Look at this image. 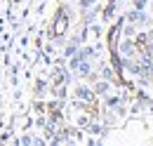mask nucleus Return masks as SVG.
<instances>
[{
    "label": "nucleus",
    "mask_w": 153,
    "mask_h": 146,
    "mask_svg": "<svg viewBox=\"0 0 153 146\" xmlns=\"http://www.w3.org/2000/svg\"><path fill=\"white\" fill-rule=\"evenodd\" d=\"M66 28H68V14H66V7L61 5L57 10V14H54V19H52V24H50V36L61 38L66 33Z\"/></svg>",
    "instance_id": "1"
}]
</instances>
